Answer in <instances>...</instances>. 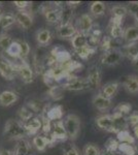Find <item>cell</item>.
<instances>
[{"label": "cell", "mask_w": 138, "mask_h": 155, "mask_svg": "<svg viewBox=\"0 0 138 155\" xmlns=\"http://www.w3.org/2000/svg\"><path fill=\"white\" fill-rule=\"evenodd\" d=\"M127 120H128V124H129V125H131L133 127L138 125V111L132 112V113L127 117Z\"/></svg>", "instance_id": "cell-47"}, {"label": "cell", "mask_w": 138, "mask_h": 155, "mask_svg": "<svg viewBox=\"0 0 138 155\" xmlns=\"http://www.w3.org/2000/svg\"><path fill=\"white\" fill-rule=\"evenodd\" d=\"M132 65H133V67H134L135 69H137V71H138V56L132 61Z\"/></svg>", "instance_id": "cell-52"}, {"label": "cell", "mask_w": 138, "mask_h": 155, "mask_svg": "<svg viewBox=\"0 0 138 155\" xmlns=\"http://www.w3.org/2000/svg\"><path fill=\"white\" fill-rule=\"evenodd\" d=\"M25 129L28 136H36L38 134L39 130L42 128V121L40 117H33L29 121L24 123Z\"/></svg>", "instance_id": "cell-15"}, {"label": "cell", "mask_w": 138, "mask_h": 155, "mask_svg": "<svg viewBox=\"0 0 138 155\" xmlns=\"http://www.w3.org/2000/svg\"><path fill=\"white\" fill-rule=\"evenodd\" d=\"M127 7H128V12H129L130 15H132V16L138 14V1L129 2Z\"/></svg>", "instance_id": "cell-48"}, {"label": "cell", "mask_w": 138, "mask_h": 155, "mask_svg": "<svg viewBox=\"0 0 138 155\" xmlns=\"http://www.w3.org/2000/svg\"><path fill=\"white\" fill-rule=\"evenodd\" d=\"M0 155H14V150L0 149Z\"/></svg>", "instance_id": "cell-51"}, {"label": "cell", "mask_w": 138, "mask_h": 155, "mask_svg": "<svg viewBox=\"0 0 138 155\" xmlns=\"http://www.w3.org/2000/svg\"><path fill=\"white\" fill-rule=\"evenodd\" d=\"M74 15V7H71L69 5H65L62 9L61 14V21H60L59 25H66V24H71V20L73 18Z\"/></svg>", "instance_id": "cell-31"}, {"label": "cell", "mask_w": 138, "mask_h": 155, "mask_svg": "<svg viewBox=\"0 0 138 155\" xmlns=\"http://www.w3.org/2000/svg\"><path fill=\"white\" fill-rule=\"evenodd\" d=\"M58 3L55 4L54 6H44L42 5L41 12L43 14L44 18H46L47 22L50 24H60L61 21V14L62 9L64 6L57 5Z\"/></svg>", "instance_id": "cell-6"}, {"label": "cell", "mask_w": 138, "mask_h": 155, "mask_svg": "<svg viewBox=\"0 0 138 155\" xmlns=\"http://www.w3.org/2000/svg\"><path fill=\"white\" fill-rule=\"evenodd\" d=\"M47 116V119H50L52 122L54 121H58V120H61L63 118V107L60 104H57V106L52 107L51 109H49L44 114Z\"/></svg>", "instance_id": "cell-28"}, {"label": "cell", "mask_w": 138, "mask_h": 155, "mask_svg": "<svg viewBox=\"0 0 138 155\" xmlns=\"http://www.w3.org/2000/svg\"><path fill=\"white\" fill-rule=\"evenodd\" d=\"M0 74L7 81H11L17 76L16 64L6 58H0Z\"/></svg>", "instance_id": "cell-9"}, {"label": "cell", "mask_w": 138, "mask_h": 155, "mask_svg": "<svg viewBox=\"0 0 138 155\" xmlns=\"http://www.w3.org/2000/svg\"><path fill=\"white\" fill-rule=\"evenodd\" d=\"M123 86L129 93H138V77L135 74H130V76L125 77L123 80Z\"/></svg>", "instance_id": "cell-20"}, {"label": "cell", "mask_w": 138, "mask_h": 155, "mask_svg": "<svg viewBox=\"0 0 138 155\" xmlns=\"http://www.w3.org/2000/svg\"><path fill=\"white\" fill-rule=\"evenodd\" d=\"M119 88H120V83H119V82H117V81L109 82V83L105 84L104 86L102 87L101 93L103 94L105 97L111 99L112 97H114L115 94L117 93Z\"/></svg>", "instance_id": "cell-27"}, {"label": "cell", "mask_w": 138, "mask_h": 155, "mask_svg": "<svg viewBox=\"0 0 138 155\" xmlns=\"http://www.w3.org/2000/svg\"><path fill=\"white\" fill-rule=\"evenodd\" d=\"M62 88L68 91H84V90L90 89L89 83L87 78L70 76L61 84Z\"/></svg>", "instance_id": "cell-3"}, {"label": "cell", "mask_w": 138, "mask_h": 155, "mask_svg": "<svg viewBox=\"0 0 138 155\" xmlns=\"http://www.w3.org/2000/svg\"><path fill=\"white\" fill-rule=\"evenodd\" d=\"M106 4L102 1H94L90 5V12L94 17H101L105 14Z\"/></svg>", "instance_id": "cell-30"}, {"label": "cell", "mask_w": 138, "mask_h": 155, "mask_svg": "<svg viewBox=\"0 0 138 155\" xmlns=\"http://www.w3.org/2000/svg\"><path fill=\"white\" fill-rule=\"evenodd\" d=\"M112 41H114V39L110 36L102 37L99 45H100V47H101V49L103 50V52H107V51H109V50L114 49V47H112Z\"/></svg>", "instance_id": "cell-45"}, {"label": "cell", "mask_w": 138, "mask_h": 155, "mask_svg": "<svg viewBox=\"0 0 138 155\" xmlns=\"http://www.w3.org/2000/svg\"><path fill=\"white\" fill-rule=\"evenodd\" d=\"M47 94L54 101H60V99H62L64 97V89L62 88L61 85L60 86L59 85H54V86L49 89Z\"/></svg>", "instance_id": "cell-36"}, {"label": "cell", "mask_w": 138, "mask_h": 155, "mask_svg": "<svg viewBox=\"0 0 138 155\" xmlns=\"http://www.w3.org/2000/svg\"><path fill=\"white\" fill-rule=\"evenodd\" d=\"M122 24H123V19L111 18V20H110L108 29H109V35L112 39L122 38L123 35H124V29L122 28Z\"/></svg>", "instance_id": "cell-13"}, {"label": "cell", "mask_w": 138, "mask_h": 155, "mask_svg": "<svg viewBox=\"0 0 138 155\" xmlns=\"http://www.w3.org/2000/svg\"><path fill=\"white\" fill-rule=\"evenodd\" d=\"M52 32L47 28L39 29L36 32V41L39 47L49 46L52 41Z\"/></svg>", "instance_id": "cell-24"}, {"label": "cell", "mask_w": 138, "mask_h": 155, "mask_svg": "<svg viewBox=\"0 0 138 155\" xmlns=\"http://www.w3.org/2000/svg\"><path fill=\"white\" fill-rule=\"evenodd\" d=\"M19 99V94L12 90H4L0 93V104L2 107H11Z\"/></svg>", "instance_id": "cell-19"}, {"label": "cell", "mask_w": 138, "mask_h": 155, "mask_svg": "<svg viewBox=\"0 0 138 155\" xmlns=\"http://www.w3.org/2000/svg\"><path fill=\"white\" fill-rule=\"evenodd\" d=\"M97 52V48H94V47L88 45L86 47H82V48L75 50V53L77 54V56L79 57L82 60H88Z\"/></svg>", "instance_id": "cell-32"}, {"label": "cell", "mask_w": 138, "mask_h": 155, "mask_svg": "<svg viewBox=\"0 0 138 155\" xmlns=\"http://www.w3.org/2000/svg\"><path fill=\"white\" fill-rule=\"evenodd\" d=\"M5 53L12 59H21V49H20L19 41H14L12 42L11 47L5 51Z\"/></svg>", "instance_id": "cell-38"}, {"label": "cell", "mask_w": 138, "mask_h": 155, "mask_svg": "<svg viewBox=\"0 0 138 155\" xmlns=\"http://www.w3.org/2000/svg\"><path fill=\"white\" fill-rule=\"evenodd\" d=\"M88 83H89L90 89L92 90H97L101 86V80H102V74H101V69L100 67L94 64L89 68L88 71Z\"/></svg>", "instance_id": "cell-8"}, {"label": "cell", "mask_w": 138, "mask_h": 155, "mask_svg": "<svg viewBox=\"0 0 138 155\" xmlns=\"http://www.w3.org/2000/svg\"><path fill=\"white\" fill-rule=\"evenodd\" d=\"M123 58H124V56H123L121 52V49L114 48L107 52H103L101 58H100V61L103 65L115 66L121 63Z\"/></svg>", "instance_id": "cell-5"}, {"label": "cell", "mask_w": 138, "mask_h": 155, "mask_svg": "<svg viewBox=\"0 0 138 155\" xmlns=\"http://www.w3.org/2000/svg\"><path fill=\"white\" fill-rule=\"evenodd\" d=\"M133 131H134V134H135V137H136V139L138 140V125L133 127Z\"/></svg>", "instance_id": "cell-53"}, {"label": "cell", "mask_w": 138, "mask_h": 155, "mask_svg": "<svg viewBox=\"0 0 138 155\" xmlns=\"http://www.w3.org/2000/svg\"><path fill=\"white\" fill-rule=\"evenodd\" d=\"M14 17H16V23L24 30L30 29L32 27V25H33L32 14L27 11V9H25V11H18L14 14Z\"/></svg>", "instance_id": "cell-11"}, {"label": "cell", "mask_w": 138, "mask_h": 155, "mask_svg": "<svg viewBox=\"0 0 138 155\" xmlns=\"http://www.w3.org/2000/svg\"><path fill=\"white\" fill-rule=\"evenodd\" d=\"M17 115H18V117H19V120L23 122V123L29 121L30 119L34 117V113L27 106H23L20 107V109L18 110Z\"/></svg>", "instance_id": "cell-35"}, {"label": "cell", "mask_w": 138, "mask_h": 155, "mask_svg": "<svg viewBox=\"0 0 138 155\" xmlns=\"http://www.w3.org/2000/svg\"><path fill=\"white\" fill-rule=\"evenodd\" d=\"M88 45H89V35L87 34L77 32L71 38V46L74 49V51L82 48V47H86Z\"/></svg>", "instance_id": "cell-25"}, {"label": "cell", "mask_w": 138, "mask_h": 155, "mask_svg": "<svg viewBox=\"0 0 138 155\" xmlns=\"http://www.w3.org/2000/svg\"><path fill=\"white\" fill-rule=\"evenodd\" d=\"M20 45V49H21V59H26L30 54L31 48H30V45L26 41H18Z\"/></svg>", "instance_id": "cell-44"}, {"label": "cell", "mask_w": 138, "mask_h": 155, "mask_svg": "<svg viewBox=\"0 0 138 155\" xmlns=\"http://www.w3.org/2000/svg\"><path fill=\"white\" fill-rule=\"evenodd\" d=\"M14 64H16L17 74H19L21 80L25 84H30L34 81L33 71H32L31 66L24 59H21V61L19 63H14Z\"/></svg>", "instance_id": "cell-7"}, {"label": "cell", "mask_w": 138, "mask_h": 155, "mask_svg": "<svg viewBox=\"0 0 138 155\" xmlns=\"http://www.w3.org/2000/svg\"><path fill=\"white\" fill-rule=\"evenodd\" d=\"M120 142L117 139L114 137H109L104 144V149L109 150V151H119Z\"/></svg>", "instance_id": "cell-43"}, {"label": "cell", "mask_w": 138, "mask_h": 155, "mask_svg": "<svg viewBox=\"0 0 138 155\" xmlns=\"http://www.w3.org/2000/svg\"><path fill=\"white\" fill-rule=\"evenodd\" d=\"M50 141H51V146L55 145L59 142H65L68 140L66 130H65L63 120H58L54 121L52 124V130L50 134Z\"/></svg>", "instance_id": "cell-4"}, {"label": "cell", "mask_w": 138, "mask_h": 155, "mask_svg": "<svg viewBox=\"0 0 138 155\" xmlns=\"http://www.w3.org/2000/svg\"><path fill=\"white\" fill-rule=\"evenodd\" d=\"M112 116V121H114V134H119L122 130H127L129 124H128V120L126 116L119 113H114L111 114Z\"/></svg>", "instance_id": "cell-18"}, {"label": "cell", "mask_w": 138, "mask_h": 155, "mask_svg": "<svg viewBox=\"0 0 138 155\" xmlns=\"http://www.w3.org/2000/svg\"><path fill=\"white\" fill-rule=\"evenodd\" d=\"M63 123L67 137H68V140H71V141L76 140L79 132H81L82 126V122L79 117L75 114H69L64 118Z\"/></svg>", "instance_id": "cell-2"}, {"label": "cell", "mask_w": 138, "mask_h": 155, "mask_svg": "<svg viewBox=\"0 0 138 155\" xmlns=\"http://www.w3.org/2000/svg\"><path fill=\"white\" fill-rule=\"evenodd\" d=\"M96 125L100 129L108 132H114V121H112L111 114H104L98 116L95 120Z\"/></svg>", "instance_id": "cell-14"}, {"label": "cell", "mask_w": 138, "mask_h": 155, "mask_svg": "<svg viewBox=\"0 0 138 155\" xmlns=\"http://www.w3.org/2000/svg\"><path fill=\"white\" fill-rule=\"evenodd\" d=\"M92 104H93V106L95 107V109H97L98 111H100V112H106L112 107L111 99L105 97L101 92L93 96Z\"/></svg>", "instance_id": "cell-12"}, {"label": "cell", "mask_w": 138, "mask_h": 155, "mask_svg": "<svg viewBox=\"0 0 138 155\" xmlns=\"http://www.w3.org/2000/svg\"><path fill=\"white\" fill-rule=\"evenodd\" d=\"M123 38L127 44H136L138 41V27L137 26H130L124 30V35Z\"/></svg>", "instance_id": "cell-29"}, {"label": "cell", "mask_w": 138, "mask_h": 155, "mask_svg": "<svg viewBox=\"0 0 138 155\" xmlns=\"http://www.w3.org/2000/svg\"><path fill=\"white\" fill-rule=\"evenodd\" d=\"M121 52L124 57H127L131 62L138 56V45L137 44H127L121 48Z\"/></svg>", "instance_id": "cell-26"}, {"label": "cell", "mask_w": 138, "mask_h": 155, "mask_svg": "<svg viewBox=\"0 0 138 155\" xmlns=\"http://www.w3.org/2000/svg\"><path fill=\"white\" fill-rule=\"evenodd\" d=\"M133 17H134V19L136 20V22H137V24H138V14L134 15V16H133Z\"/></svg>", "instance_id": "cell-54"}, {"label": "cell", "mask_w": 138, "mask_h": 155, "mask_svg": "<svg viewBox=\"0 0 138 155\" xmlns=\"http://www.w3.org/2000/svg\"><path fill=\"white\" fill-rule=\"evenodd\" d=\"M32 2H29V1H14V6L17 7L19 11H25L27 9L28 7H30Z\"/></svg>", "instance_id": "cell-49"}, {"label": "cell", "mask_w": 138, "mask_h": 155, "mask_svg": "<svg viewBox=\"0 0 138 155\" xmlns=\"http://www.w3.org/2000/svg\"><path fill=\"white\" fill-rule=\"evenodd\" d=\"M117 140L120 143H125V144H130V145H134L135 144V139L134 137L131 136V134L129 132V130H122L119 134H117Z\"/></svg>", "instance_id": "cell-37"}, {"label": "cell", "mask_w": 138, "mask_h": 155, "mask_svg": "<svg viewBox=\"0 0 138 155\" xmlns=\"http://www.w3.org/2000/svg\"><path fill=\"white\" fill-rule=\"evenodd\" d=\"M16 23L14 14H2L0 17V28L6 30Z\"/></svg>", "instance_id": "cell-33"}, {"label": "cell", "mask_w": 138, "mask_h": 155, "mask_svg": "<svg viewBox=\"0 0 138 155\" xmlns=\"http://www.w3.org/2000/svg\"><path fill=\"white\" fill-rule=\"evenodd\" d=\"M101 153V150H100L95 144L89 143L85 146L82 154L84 155H100Z\"/></svg>", "instance_id": "cell-42"}, {"label": "cell", "mask_w": 138, "mask_h": 155, "mask_svg": "<svg viewBox=\"0 0 138 155\" xmlns=\"http://www.w3.org/2000/svg\"><path fill=\"white\" fill-rule=\"evenodd\" d=\"M26 106L31 110L33 113H40V115L46 114L47 112V104L39 101L37 98H29L26 101Z\"/></svg>", "instance_id": "cell-23"}, {"label": "cell", "mask_w": 138, "mask_h": 155, "mask_svg": "<svg viewBox=\"0 0 138 155\" xmlns=\"http://www.w3.org/2000/svg\"><path fill=\"white\" fill-rule=\"evenodd\" d=\"M2 16V8H1V6H0V17Z\"/></svg>", "instance_id": "cell-55"}, {"label": "cell", "mask_w": 138, "mask_h": 155, "mask_svg": "<svg viewBox=\"0 0 138 155\" xmlns=\"http://www.w3.org/2000/svg\"><path fill=\"white\" fill-rule=\"evenodd\" d=\"M32 145L34 146V148L39 152L46 151L47 147L51 146V141L50 137L47 136H41V134H36L33 140H32Z\"/></svg>", "instance_id": "cell-22"}, {"label": "cell", "mask_w": 138, "mask_h": 155, "mask_svg": "<svg viewBox=\"0 0 138 155\" xmlns=\"http://www.w3.org/2000/svg\"><path fill=\"white\" fill-rule=\"evenodd\" d=\"M100 155H121V153L119 151H109V150L104 149L101 151Z\"/></svg>", "instance_id": "cell-50"}, {"label": "cell", "mask_w": 138, "mask_h": 155, "mask_svg": "<svg viewBox=\"0 0 138 155\" xmlns=\"http://www.w3.org/2000/svg\"><path fill=\"white\" fill-rule=\"evenodd\" d=\"M56 33L60 38H72L77 33V28L74 25H58L56 28Z\"/></svg>", "instance_id": "cell-16"}, {"label": "cell", "mask_w": 138, "mask_h": 155, "mask_svg": "<svg viewBox=\"0 0 138 155\" xmlns=\"http://www.w3.org/2000/svg\"><path fill=\"white\" fill-rule=\"evenodd\" d=\"M62 150H63L64 155H81L79 149L73 144H66Z\"/></svg>", "instance_id": "cell-46"}, {"label": "cell", "mask_w": 138, "mask_h": 155, "mask_svg": "<svg viewBox=\"0 0 138 155\" xmlns=\"http://www.w3.org/2000/svg\"><path fill=\"white\" fill-rule=\"evenodd\" d=\"M14 41L7 33H0V49L5 52Z\"/></svg>", "instance_id": "cell-40"}, {"label": "cell", "mask_w": 138, "mask_h": 155, "mask_svg": "<svg viewBox=\"0 0 138 155\" xmlns=\"http://www.w3.org/2000/svg\"><path fill=\"white\" fill-rule=\"evenodd\" d=\"M134 155H138V151H137V152H136V153H135Z\"/></svg>", "instance_id": "cell-56"}, {"label": "cell", "mask_w": 138, "mask_h": 155, "mask_svg": "<svg viewBox=\"0 0 138 155\" xmlns=\"http://www.w3.org/2000/svg\"><path fill=\"white\" fill-rule=\"evenodd\" d=\"M94 28V20L89 14H84L77 19V32L89 35Z\"/></svg>", "instance_id": "cell-10"}, {"label": "cell", "mask_w": 138, "mask_h": 155, "mask_svg": "<svg viewBox=\"0 0 138 155\" xmlns=\"http://www.w3.org/2000/svg\"><path fill=\"white\" fill-rule=\"evenodd\" d=\"M32 146L26 139L19 140L14 149V155H32Z\"/></svg>", "instance_id": "cell-21"}, {"label": "cell", "mask_w": 138, "mask_h": 155, "mask_svg": "<svg viewBox=\"0 0 138 155\" xmlns=\"http://www.w3.org/2000/svg\"><path fill=\"white\" fill-rule=\"evenodd\" d=\"M51 55L56 59L57 64H63L70 61V60H72L71 55H70L69 52H67L63 47H60V46L53 49Z\"/></svg>", "instance_id": "cell-17"}, {"label": "cell", "mask_w": 138, "mask_h": 155, "mask_svg": "<svg viewBox=\"0 0 138 155\" xmlns=\"http://www.w3.org/2000/svg\"><path fill=\"white\" fill-rule=\"evenodd\" d=\"M131 110H132V106L130 104H128V102H121V104H119L114 107V113H119L123 115V116L128 117L131 114Z\"/></svg>", "instance_id": "cell-39"}, {"label": "cell", "mask_w": 138, "mask_h": 155, "mask_svg": "<svg viewBox=\"0 0 138 155\" xmlns=\"http://www.w3.org/2000/svg\"><path fill=\"white\" fill-rule=\"evenodd\" d=\"M111 12V18H117V19H124L129 12H128V7L127 5H114L110 9Z\"/></svg>", "instance_id": "cell-34"}, {"label": "cell", "mask_w": 138, "mask_h": 155, "mask_svg": "<svg viewBox=\"0 0 138 155\" xmlns=\"http://www.w3.org/2000/svg\"><path fill=\"white\" fill-rule=\"evenodd\" d=\"M3 136L8 140H22L27 137L24 123L18 119H8L3 129Z\"/></svg>", "instance_id": "cell-1"}, {"label": "cell", "mask_w": 138, "mask_h": 155, "mask_svg": "<svg viewBox=\"0 0 138 155\" xmlns=\"http://www.w3.org/2000/svg\"><path fill=\"white\" fill-rule=\"evenodd\" d=\"M138 151L136 147L134 145L130 144H125V143H120L119 146V152L125 155H134Z\"/></svg>", "instance_id": "cell-41"}]
</instances>
